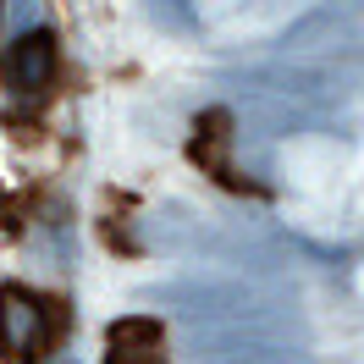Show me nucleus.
<instances>
[{
	"instance_id": "1",
	"label": "nucleus",
	"mask_w": 364,
	"mask_h": 364,
	"mask_svg": "<svg viewBox=\"0 0 364 364\" xmlns=\"http://www.w3.org/2000/svg\"><path fill=\"white\" fill-rule=\"evenodd\" d=\"M155 298L182 320V326H259V331H282V337L309 342L304 320L293 304L259 293L249 282H221V276H193V282H166Z\"/></svg>"
},
{
	"instance_id": "2",
	"label": "nucleus",
	"mask_w": 364,
	"mask_h": 364,
	"mask_svg": "<svg viewBox=\"0 0 364 364\" xmlns=\"http://www.w3.org/2000/svg\"><path fill=\"white\" fill-rule=\"evenodd\" d=\"M249 89L282 94L293 105H309V111H342L353 94L364 89V77L353 61H304V55H282L271 67H254L249 72Z\"/></svg>"
},
{
	"instance_id": "3",
	"label": "nucleus",
	"mask_w": 364,
	"mask_h": 364,
	"mask_svg": "<svg viewBox=\"0 0 364 364\" xmlns=\"http://www.w3.org/2000/svg\"><path fill=\"white\" fill-rule=\"evenodd\" d=\"M282 55L304 61H364V0H320L282 33Z\"/></svg>"
},
{
	"instance_id": "4",
	"label": "nucleus",
	"mask_w": 364,
	"mask_h": 364,
	"mask_svg": "<svg viewBox=\"0 0 364 364\" xmlns=\"http://www.w3.org/2000/svg\"><path fill=\"white\" fill-rule=\"evenodd\" d=\"M45 304L33 293H23V287H6L0 293V348L6 353H39L45 348Z\"/></svg>"
},
{
	"instance_id": "5",
	"label": "nucleus",
	"mask_w": 364,
	"mask_h": 364,
	"mask_svg": "<svg viewBox=\"0 0 364 364\" xmlns=\"http://www.w3.org/2000/svg\"><path fill=\"white\" fill-rule=\"evenodd\" d=\"M50 72H55V39H50L45 28H28L11 39L6 50V77H11V89L23 94H39L50 83Z\"/></svg>"
},
{
	"instance_id": "6",
	"label": "nucleus",
	"mask_w": 364,
	"mask_h": 364,
	"mask_svg": "<svg viewBox=\"0 0 364 364\" xmlns=\"http://www.w3.org/2000/svg\"><path fill=\"white\" fill-rule=\"evenodd\" d=\"M105 364H166V359L155 353V342H111Z\"/></svg>"
},
{
	"instance_id": "7",
	"label": "nucleus",
	"mask_w": 364,
	"mask_h": 364,
	"mask_svg": "<svg viewBox=\"0 0 364 364\" xmlns=\"http://www.w3.org/2000/svg\"><path fill=\"white\" fill-rule=\"evenodd\" d=\"M149 11H155L166 28H177V33H193V11H188L182 0H149Z\"/></svg>"
},
{
	"instance_id": "8",
	"label": "nucleus",
	"mask_w": 364,
	"mask_h": 364,
	"mask_svg": "<svg viewBox=\"0 0 364 364\" xmlns=\"http://www.w3.org/2000/svg\"><path fill=\"white\" fill-rule=\"evenodd\" d=\"M28 28H39V0H11V17H6V33L17 39Z\"/></svg>"
},
{
	"instance_id": "9",
	"label": "nucleus",
	"mask_w": 364,
	"mask_h": 364,
	"mask_svg": "<svg viewBox=\"0 0 364 364\" xmlns=\"http://www.w3.org/2000/svg\"><path fill=\"white\" fill-rule=\"evenodd\" d=\"M55 364H77V359H55Z\"/></svg>"
}]
</instances>
